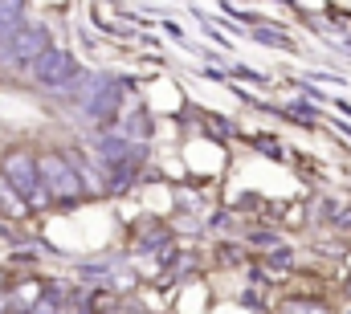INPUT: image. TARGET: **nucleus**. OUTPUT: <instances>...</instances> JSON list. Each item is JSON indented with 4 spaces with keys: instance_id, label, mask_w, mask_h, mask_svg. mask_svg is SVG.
Listing matches in <instances>:
<instances>
[{
    "instance_id": "4468645a",
    "label": "nucleus",
    "mask_w": 351,
    "mask_h": 314,
    "mask_svg": "<svg viewBox=\"0 0 351 314\" xmlns=\"http://www.w3.org/2000/svg\"><path fill=\"white\" fill-rule=\"evenodd\" d=\"M94 16H98V21H102V25H106V12H102V8H94ZM106 33H114V37H131V33H127V29H119V25H110V29H106Z\"/></svg>"
},
{
    "instance_id": "39448f33",
    "label": "nucleus",
    "mask_w": 351,
    "mask_h": 314,
    "mask_svg": "<svg viewBox=\"0 0 351 314\" xmlns=\"http://www.w3.org/2000/svg\"><path fill=\"white\" fill-rule=\"evenodd\" d=\"M119 102H123L119 86H114V82H106V86H102V90L86 102V110H90V119H94V123H102V127H106V123H114V119H119Z\"/></svg>"
},
{
    "instance_id": "2eb2a0df",
    "label": "nucleus",
    "mask_w": 351,
    "mask_h": 314,
    "mask_svg": "<svg viewBox=\"0 0 351 314\" xmlns=\"http://www.w3.org/2000/svg\"><path fill=\"white\" fill-rule=\"evenodd\" d=\"M119 314H123V311H119Z\"/></svg>"
},
{
    "instance_id": "20e7f679",
    "label": "nucleus",
    "mask_w": 351,
    "mask_h": 314,
    "mask_svg": "<svg viewBox=\"0 0 351 314\" xmlns=\"http://www.w3.org/2000/svg\"><path fill=\"white\" fill-rule=\"evenodd\" d=\"M37 176H41V184H45V192H49V196L78 200V192H82L78 171H74V163H70L66 156H45L41 163H37Z\"/></svg>"
},
{
    "instance_id": "f03ea898",
    "label": "nucleus",
    "mask_w": 351,
    "mask_h": 314,
    "mask_svg": "<svg viewBox=\"0 0 351 314\" xmlns=\"http://www.w3.org/2000/svg\"><path fill=\"white\" fill-rule=\"evenodd\" d=\"M49 49V29L45 25H16L0 41V62L4 66H33Z\"/></svg>"
},
{
    "instance_id": "0eeeda50",
    "label": "nucleus",
    "mask_w": 351,
    "mask_h": 314,
    "mask_svg": "<svg viewBox=\"0 0 351 314\" xmlns=\"http://www.w3.org/2000/svg\"><path fill=\"white\" fill-rule=\"evenodd\" d=\"M106 82H110V78H102V74H78L74 86H66V90H70L66 98H74V102H82V106H86V102L102 90V86H106Z\"/></svg>"
},
{
    "instance_id": "ddd939ff",
    "label": "nucleus",
    "mask_w": 351,
    "mask_h": 314,
    "mask_svg": "<svg viewBox=\"0 0 351 314\" xmlns=\"http://www.w3.org/2000/svg\"><path fill=\"white\" fill-rule=\"evenodd\" d=\"M164 33H168V37H172L176 45H184V29H180V25H176V21H164Z\"/></svg>"
},
{
    "instance_id": "9b49d317",
    "label": "nucleus",
    "mask_w": 351,
    "mask_h": 314,
    "mask_svg": "<svg viewBox=\"0 0 351 314\" xmlns=\"http://www.w3.org/2000/svg\"><path fill=\"white\" fill-rule=\"evenodd\" d=\"M286 311L290 314H327V306H323V302H290Z\"/></svg>"
},
{
    "instance_id": "f257e3e1",
    "label": "nucleus",
    "mask_w": 351,
    "mask_h": 314,
    "mask_svg": "<svg viewBox=\"0 0 351 314\" xmlns=\"http://www.w3.org/2000/svg\"><path fill=\"white\" fill-rule=\"evenodd\" d=\"M0 180L12 188V196H16L25 208H45V204H49V192H45V184H41V176H37V163L25 156V152L4 156Z\"/></svg>"
},
{
    "instance_id": "7ed1b4c3",
    "label": "nucleus",
    "mask_w": 351,
    "mask_h": 314,
    "mask_svg": "<svg viewBox=\"0 0 351 314\" xmlns=\"http://www.w3.org/2000/svg\"><path fill=\"white\" fill-rule=\"evenodd\" d=\"M29 70H33V78L41 82V86H70V82L82 74L78 58H74L70 49H53V45H49V49H45Z\"/></svg>"
},
{
    "instance_id": "423d86ee",
    "label": "nucleus",
    "mask_w": 351,
    "mask_h": 314,
    "mask_svg": "<svg viewBox=\"0 0 351 314\" xmlns=\"http://www.w3.org/2000/svg\"><path fill=\"white\" fill-rule=\"evenodd\" d=\"M123 143H131V147H139L147 135H152V119H147V110H131L127 119H123V127L114 131Z\"/></svg>"
},
{
    "instance_id": "f8f14e48",
    "label": "nucleus",
    "mask_w": 351,
    "mask_h": 314,
    "mask_svg": "<svg viewBox=\"0 0 351 314\" xmlns=\"http://www.w3.org/2000/svg\"><path fill=\"white\" fill-rule=\"evenodd\" d=\"M37 290H41V286H33V282H29V286H21V290H16V302H12V306H29V302L37 298Z\"/></svg>"
},
{
    "instance_id": "9d476101",
    "label": "nucleus",
    "mask_w": 351,
    "mask_h": 314,
    "mask_svg": "<svg viewBox=\"0 0 351 314\" xmlns=\"http://www.w3.org/2000/svg\"><path fill=\"white\" fill-rule=\"evenodd\" d=\"M254 37H258V41H265V45H282V49H290V41H286L282 33H269V29H254Z\"/></svg>"
},
{
    "instance_id": "6e6552de",
    "label": "nucleus",
    "mask_w": 351,
    "mask_h": 314,
    "mask_svg": "<svg viewBox=\"0 0 351 314\" xmlns=\"http://www.w3.org/2000/svg\"><path fill=\"white\" fill-rule=\"evenodd\" d=\"M21 12H25L21 4H0V41H4V37L21 25Z\"/></svg>"
},
{
    "instance_id": "1a4fd4ad",
    "label": "nucleus",
    "mask_w": 351,
    "mask_h": 314,
    "mask_svg": "<svg viewBox=\"0 0 351 314\" xmlns=\"http://www.w3.org/2000/svg\"><path fill=\"white\" fill-rule=\"evenodd\" d=\"M90 311H110L114 306V294H106V290H98V294H90V302H86Z\"/></svg>"
}]
</instances>
